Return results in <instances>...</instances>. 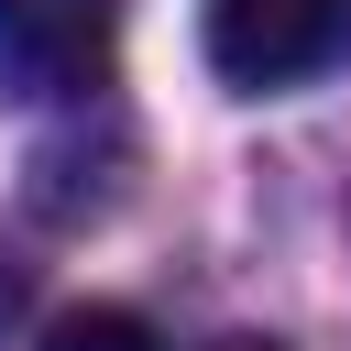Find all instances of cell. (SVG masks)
I'll return each instance as SVG.
<instances>
[{
    "mask_svg": "<svg viewBox=\"0 0 351 351\" xmlns=\"http://www.w3.org/2000/svg\"><path fill=\"white\" fill-rule=\"evenodd\" d=\"M197 33L230 88H296L351 55V0H197Z\"/></svg>",
    "mask_w": 351,
    "mask_h": 351,
    "instance_id": "1",
    "label": "cell"
},
{
    "mask_svg": "<svg viewBox=\"0 0 351 351\" xmlns=\"http://www.w3.org/2000/svg\"><path fill=\"white\" fill-rule=\"evenodd\" d=\"M132 0H0V77L22 99H77L110 77Z\"/></svg>",
    "mask_w": 351,
    "mask_h": 351,
    "instance_id": "2",
    "label": "cell"
},
{
    "mask_svg": "<svg viewBox=\"0 0 351 351\" xmlns=\"http://www.w3.org/2000/svg\"><path fill=\"white\" fill-rule=\"evenodd\" d=\"M44 351H165V340H154V318H132V307H77V318L44 329Z\"/></svg>",
    "mask_w": 351,
    "mask_h": 351,
    "instance_id": "3",
    "label": "cell"
},
{
    "mask_svg": "<svg viewBox=\"0 0 351 351\" xmlns=\"http://www.w3.org/2000/svg\"><path fill=\"white\" fill-rule=\"evenodd\" d=\"M208 351H285V340H252V329H230V340H208Z\"/></svg>",
    "mask_w": 351,
    "mask_h": 351,
    "instance_id": "4",
    "label": "cell"
}]
</instances>
